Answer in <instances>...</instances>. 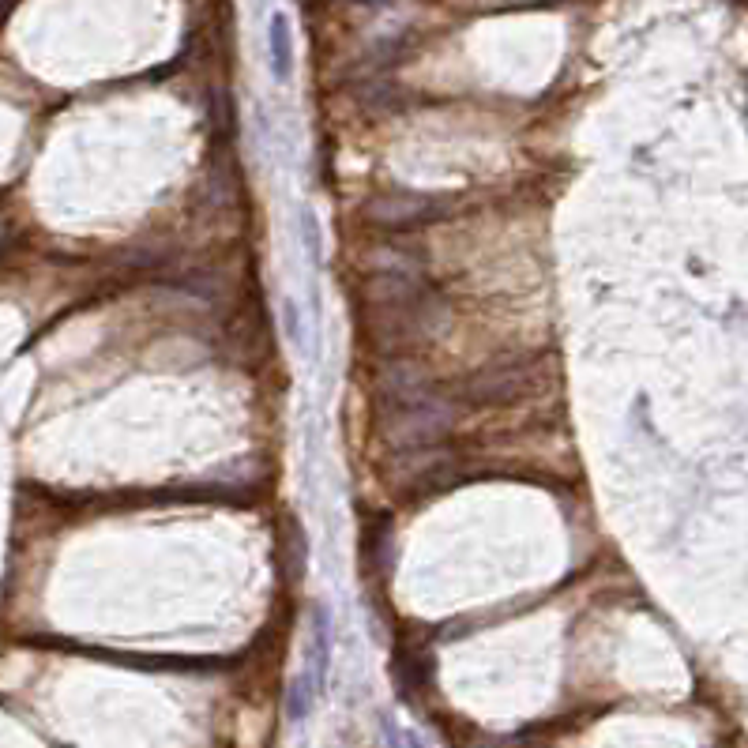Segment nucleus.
Returning a JSON list of instances; mask_svg holds the SVG:
<instances>
[{
    "mask_svg": "<svg viewBox=\"0 0 748 748\" xmlns=\"http://www.w3.org/2000/svg\"><path fill=\"white\" fill-rule=\"evenodd\" d=\"M316 700H320V688H316L309 670H301L294 681H290V692H286V718H290V722H305V718L312 715Z\"/></svg>",
    "mask_w": 748,
    "mask_h": 748,
    "instance_id": "obj_4",
    "label": "nucleus"
},
{
    "mask_svg": "<svg viewBox=\"0 0 748 748\" xmlns=\"http://www.w3.org/2000/svg\"><path fill=\"white\" fill-rule=\"evenodd\" d=\"M267 64H271L275 83H290V76H294V31H290L286 12H275L267 23Z\"/></svg>",
    "mask_w": 748,
    "mask_h": 748,
    "instance_id": "obj_2",
    "label": "nucleus"
},
{
    "mask_svg": "<svg viewBox=\"0 0 748 748\" xmlns=\"http://www.w3.org/2000/svg\"><path fill=\"white\" fill-rule=\"evenodd\" d=\"M305 670L312 673V681L320 688H328V673H331V617H328V606H316L312 609V643H309V666Z\"/></svg>",
    "mask_w": 748,
    "mask_h": 748,
    "instance_id": "obj_3",
    "label": "nucleus"
},
{
    "mask_svg": "<svg viewBox=\"0 0 748 748\" xmlns=\"http://www.w3.org/2000/svg\"><path fill=\"white\" fill-rule=\"evenodd\" d=\"M406 748H429L425 741H421L418 733H406Z\"/></svg>",
    "mask_w": 748,
    "mask_h": 748,
    "instance_id": "obj_7",
    "label": "nucleus"
},
{
    "mask_svg": "<svg viewBox=\"0 0 748 748\" xmlns=\"http://www.w3.org/2000/svg\"><path fill=\"white\" fill-rule=\"evenodd\" d=\"M440 215H444V207H440L437 200H425V196H410V200H395V196H391V200H376L373 207H369V219L384 222V226H395V230L440 219Z\"/></svg>",
    "mask_w": 748,
    "mask_h": 748,
    "instance_id": "obj_1",
    "label": "nucleus"
},
{
    "mask_svg": "<svg viewBox=\"0 0 748 748\" xmlns=\"http://www.w3.org/2000/svg\"><path fill=\"white\" fill-rule=\"evenodd\" d=\"M297 226H301V245L309 249V264L320 267L324 264V230H320V219L312 207H297Z\"/></svg>",
    "mask_w": 748,
    "mask_h": 748,
    "instance_id": "obj_5",
    "label": "nucleus"
},
{
    "mask_svg": "<svg viewBox=\"0 0 748 748\" xmlns=\"http://www.w3.org/2000/svg\"><path fill=\"white\" fill-rule=\"evenodd\" d=\"M282 335H286V343L294 346V350L305 346V335H301V309H297L294 297H282Z\"/></svg>",
    "mask_w": 748,
    "mask_h": 748,
    "instance_id": "obj_6",
    "label": "nucleus"
}]
</instances>
